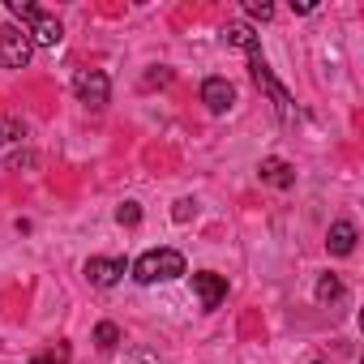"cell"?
I'll return each mask as SVG.
<instances>
[{
	"mask_svg": "<svg viewBox=\"0 0 364 364\" xmlns=\"http://www.w3.org/2000/svg\"><path fill=\"white\" fill-rule=\"evenodd\" d=\"M185 274V257H180L176 249H150L133 262V279L141 287H154V283H171Z\"/></svg>",
	"mask_w": 364,
	"mask_h": 364,
	"instance_id": "6da1fadb",
	"label": "cell"
},
{
	"mask_svg": "<svg viewBox=\"0 0 364 364\" xmlns=\"http://www.w3.org/2000/svg\"><path fill=\"white\" fill-rule=\"evenodd\" d=\"M73 95L86 103V107H107V99H112V82H107V73L103 69H77L73 73Z\"/></svg>",
	"mask_w": 364,
	"mask_h": 364,
	"instance_id": "7a4b0ae2",
	"label": "cell"
},
{
	"mask_svg": "<svg viewBox=\"0 0 364 364\" xmlns=\"http://www.w3.org/2000/svg\"><path fill=\"white\" fill-rule=\"evenodd\" d=\"M35 43L22 26H0V69H26Z\"/></svg>",
	"mask_w": 364,
	"mask_h": 364,
	"instance_id": "3957f363",
	"label": "cell"
},
{
	"mask_svg": "<svg viewBox=\"0 0 364 364\" xmlns=\"http://www.w3.org/2000/svg\"><path fill=\"white\" fill-rule=\"evenodd\" d=\"M249 73H253V82H257L270 99H274V107L287 116V112H291V95L274 82V73H270V65H266V56H262V52H257V56H249Z\"/></svg>",
	"mask_w": 364,
	"mask_h": 364,
	"instance_id": "277c9868",
	"label": "cell"
},
{
	"mask_svg": "<svg viewBox=\"0 0 364 364\" xmlns=\"http://www.w3.org/2000/svg\"><path fill=\"white\" fill-rule=\"evenodd\" d=\"M193 291H198L202 309L210 313V309H219V304L228 300V279L215 274V270H198V274H193Z\"/></svg>",
	"mask_w": 364,
	"mask_h": 364,
	"instance_id": "5b68a950",
	"label": "cell"
},
{
	"mask_svg": "<svg viewBox=\"0 0 364 364\" xmlns=\"http://www.w3.org/2000/svg\"><path fill=\"white\" fill-rule=\"evenodd\" d=\"M124 257H90L86 262V279H90V287H116L120 279H124Z\"/></svg>",
	"mask_w": 364,
	"mask_h": 364,
	"instance_id": "8992f818",
	"label": "cell"
},
{
	"mask_svg": "<svg viewBox=\"0 0 364 364\" xmlns=\"http://www.w3.org/2000/svg\"><path fill=\"white\" fill-rule=\"evenodd\" d=\"M202 103H206L215 116L232 112V103H236V90H232V82H228V77H206V82H202Z\"/></svg>",
	"mask_w": 364,
	"mask_h": 364,
	"instance_id": "52a82bcc",
	"label": "cell"
},
{
	"mask_svg": "<svg viewBox=\"0 0 364 364\" xmlns=\"http://www.w3.org/2000/svg\"><path fill=\"white\" fill-rule=\"evenodd\" d=\"M26 35H31V43H39V48H56V43L65 39L60 22H56L52 14H43V9L35 14V22H31V31H26Z\"/></svg>",
	"mask_w": 364,
	"mask_h": 364,
	"instance_id": "ba28073f",
	"label": "cell"
},
{
	"mask_svg": "<svg viewBox=\"0 0 364 364\" xmlns=\"http://www.w3.org/2000/svg\"><path fill=\"white\" fill-rule=\"evenodd\" d=\"M326 249H330L334 257H347V253L355 249V223H351V219H338V223H330Z\"/></svg>",
	"mask_w": 364,
	"mask_h": 364,
	"instance_id": "9c48e42d",
	"label": "cell"
},
{
	"mask_svg": "<svg viewBox=\"0 0 364 364\" xmlns=\"http://www.w3.org/2000/svg\"><path fill=\"white\" fill-rule=\"evenodd\" d=\"M262 180L274 189H291L296 185V167L287 159H262Z\"/></svg>",
	"mask_w": 364,
	"mask_h": 364,
	"instance_id": "30bf717a",
	"label": "cell"
},
{
	"mask_svg": "<svg viewBox=\"0 0 364 364\" xmlns=\"http://www.w3.org/2000/svg\"><path fill=\"white\" fill-rule=\"evenodd\" d=\"M223 43H228V48H240L245 56H257V52H262V48H257V35H253V26H245V22L228 26V31H223Z\"/></svg>",
	"mask_w": 364,
	"mask_h": 364,
	"instance_id": "8fae6325",
	"label": "cell"
},
{
	"mask_svg": "<svg viewBox=\"0 0 364 364\" xmlns=\"http://www.w3.org/2000/svg\"><path fill=\"white\" fill-rule=\"evenodd\" d=\"M317 300H321V304L343 300V279H338V274H321V283H317Z\"/></svg>",
	"mask_w": 364,
	"mask_h": 364,
	"instance_id": "7c38bea8",
	"label": "cell"
},
{
	"mask_svg": "<svg viewBox=\"0 0 364 364\" xmlns=\"http://www.w3.org/2000/svg\"><path fill=\"white\" fill-rule=\"evenodd\" d=\"M95 343H99L103 351H112V347L120 343V326H116V321H99V326H95Z\"/></svg>",
	"mask_w": 364,
	"mask_h": 364,
	"instance_id": "4fadbf2b",
	"label": "cell"
},
{
	"mask_svg": "<svg viewBox=\"0 0 364 364\" xmlns=\"http://www.w3.org/2000/svg\"><path fill=\"white\" fill-rule=\"evenodd\" d=\"M69 355H73V351H69V343H56V347L39 351V355H35L31 364H69Z\"/></svg>",
	"mask_w": 364,
	"mask_h": 364,
	"instance_id": "5bb4252c",
	"label": "cell"
},
{
	"mask_svg": "<svg viewBox=\"0 0 364 364\" xmlns=\"http://www.w3.org/2000/svg\"><path fill=\"white\" fill-rule=\"evenodd\" d=\"M116 223H120V228H137V223H141V206H137V202L116 206Z\"/></svg>",
	"mask_w": 364,
	"mask_h": 364,
	"instance_id": "9a60e30c",
	"label": "cell"
},
{
	"mask_svg": "<svg viewBox=\"0 0 364 364\" xmlns=\"http://www.w3.org/2000/svg\"><path fill=\"white\" fill-rule=\"evenodd\" d=\"M245 14L266 22V18H274V5H270V0H245Z\"/></svg>",
	"mask_w": 364,
	"mask_h": 364,
	"instance_id": "2e32d148",
	"label": "cell"
},
{
	"mask_svg": "<svg viewBox=\"0 0 364 364\" xmlns=\"http://www.w3.org/2000/svg\"><path fill=\"white\" fill-rule=\"evenodd\" d=\"M193 215H198V206H193L189 198H180V202H176V210H171V219H176V223H189Z\"/></svg>",
	"mask_w": 364,
	"mask_h": 364,
	"instance_id": "e0dca14e",
	"label": "cell"
},
{
	"mask_svg": "<svg viewBox=\"0 0 364 364\" xmlns=\"http://www.w3.org/2000/svg\"><path fill=\"white\" fill-rule=\"evenodd\" d=\"M9 9H14V18H22L26 26H31V22H35V14H39L35 5H26V0H9Z\"/></svg>",
	"mask_w": 364,
	"mask_h": 364,
	"instance_id": "ac0fdd59",
	"label": "cell"
},
{
	"mask_svg": "<svg viewBox=\"0 0 364 364\" xmlns=\"http://www.w3.org/2000/svg\"><path fill=\"white\" fill-rule=\"evenodd\" d=\"M9 137H22V124L18 120H0V141H9Z\"/></svg>",
	"mask_w": 364,
	"mask_h": 364,
	"instance_id": "d6986e66",
	"label": "cell"
},
{
	"mask_svg": "<svg viewBox=\"0 0 364 364\" xmlns=\"http://www.w3.org/2000/svg\"><path fill=\"white\" fill-rule=\"evenodd\" d=\"M313 364H317V360H313Z\"/></svg>",
	"mask_w": 364,
	"mask_h": 364,
	"instance_id": "ffe728a7",
	"label": "cell"
}]
</instances>
